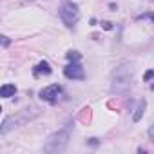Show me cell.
<instances>
[{
    "label": "cell",
    "instance_id": "obj_1",
    "mask_svg": "<svg viewBox=\"0 0 154 154\" xmlns=\"http://www.w3.org/2000/svg\"><path fill=\"white\" fill-rule=\"evenodd\" d=\"M132 74L134 69L129 62L120 63L114 71H112V78H111V93L112 94H123L131 89V82H132Z\"/></svg>",
    "mask_w": 154,
    "mask_h": 154
},
{
    "label": "cell",
    "instance_id": "obj_9",
    "mask_svg": "<svg viewBox=\"0 0 154 154\" xmlns=\"http://www.w3.org/2000/svg\"><path fill=\"white\" fill-rule=\"evenodd\" d=\"M145 107H147V103H145V100H141V102L138 103V107H136L134 114H132V122H140V120H141V116H143V111H145Z\"/></svg>",
    "mask_w": 154,
    "mask_h": 154
},
{
    "label": "cell",
    "instance_id": "obj_2",
    "mask_svg": "<svg viewBox=\"0 0 154 154\" xmlns=\"http://www.w3.org/2000/svg\"><path fill=\"white\" fill-rule=\"evenodd\" d=\"M69 136H71V125H65L63 129L53 132L45 143H44V150L49 152V154H60L65 150L67 143H69Z\"/></svg>",
    "mask_w": 154,
    "mask_h": 154
},
{
    "label": "cell",
    "instance_id": "obj_10",
    "mask_svg": "<svg viewBox=\"0 0 154 154\" xmlns=\"http://www.w3.org/2000/svg\"><path fill=\"white\" fill-rule=\"evenodd\" d=\"M80 58H82V56H80L78 51H69V53H67V60H69V62H78Z\"/></svg>",
    "mask_w": 154,
    "mask_h": 154
},
{
    "label": "cell",
    "instance_id": "obj_16",
    "mask_svg": "<svg viewBox=\"0 0 154 154\" xmlns=\"http://www.w3.org/2000/svg\"><path fill=\"white\" fill-rule=\"evenodd\" d=\"M152 2H154V0H152Z\"/></svg>",
    "mask_w": 154,
    "mask_h": 154
},
{
    "label": "cell",
    "instance_id": "obj_6",
    "mask_svg": "<svg viewBox=\"0 0 154 154\" xmlns=\"http://www.w3.org/2000/svg\"><path fill=\"white\" fill-rule=\"evenodd\" d=\"M60 93H62V87L58 84H53V85H47V87H44L40 91V98L44 102H47V103H54L58 100V94Z\"/></svg>",
    "mask_w": 154,
    "mask_h": 154
},
{
    "label": "cell",
    "instance_id": "obj_5",
    "mask_svg": "<svg viewBox=\"0 0 154 154\" xmlns=\"http://www.w3.org/2000/svg\"><path fill=\"white\" fill-rule=\"evenodd\" d=\"M27 118V112H20V114H17V116H8L4 122H2V127H0V134H8L9 131H13L15 127H18V123L22 122V120H26Z\"/></svg>",
    "mask_w": 154,
    "mask_h": 154
},
{
    "label": "cell",
    "instance_id": "obj_12",
    "mask_svg": "<svg viewBox=\"0 0 154 154\" xmlns=\"http://www.w3.org/2000/svg\"><path fill=\"white\" fill-rule=\"evenodd\" d=\"M149 140L154 143V123L150 125V129H149Z\"/></svg>",
    "mask_w": 154,
    "mask_h": 154
},
{
    "label": "cell",
    "instance_id": "obj_4",
    "mask_svg": "<svg viewBox=\"0 0 154 154\" xmlns=\"http://www.w3.org/2000/svg\"><path fill=\"white\" fill-rule=\"evenodd\" d=\"M63 74H65V78H69V80H84V76H85L80 60L78 62H69L63 67Z\"/></svg>",
    "mask_w": 154,
    "mask_h": 154
},
{
    "label": "cell",
    "instance_id": "obj_15",
    "mask_svg": "<svg viewBox=\"0 0 154 154\" xmlns=\"http://www.w3.org/2000/svg\"><path fill=\"white\" fill-rule=\"evenodd\" d=\"M103 27L105 29H111V22H103Z\"/></svg>",
    "mask_w": 154,
    "mask_h": 154
},
{
    "label": "cell",
    "instance_id": "obj_8",
    "mask_svg": "<svg viewBox=\"0 0 154 154\" xmlns=\"http://www.w3.org/2000/svg\"><path fill=\"white\" fill-rule=\"evenodd\" d=\"M15 94H17V87L13 84H6V85L0 87V96H2V98H11Z\"/></svg>",
    "mask_w": 154,
    "mask_h": 154
},
{
    "label": "cell",
    "instance_id": "obj_13",
    "mask_svg": "<svg viewBox=\"0 0 154 154\" xmlns=\"http://www.w3.org/2000/svg\"><path fill=\"white\" fill-rule=\"evenodd\" d=\"M0 38H2V45H4V47H8V45H9V38H8L6 35H4V36H0Z\"/></svg>",
    "mask_w": 154,
    "mask_h": 154
},
{
    "label": "cell",
    "instance_id": "obj_14",
    "mask_svg": "<svg viewBox=\"0 0 154 154\" xmlns=\"http://www.w3.org/2000/svg\"><path fill=\"white\" fill-rule=\"evenodd\" d=\"M140 18H150V20H154V13H147V15H141Z\"/></svg>",
    "mask_w": 154,
    "mask_h": 154
},
{
    "label": "cell",
    "instance_id": "obj_11",
    "mask_svg": "<svg viewBox=\"0 0 154 154\" xmlns=\"http://www.w3.org/2000/svg\"><path fill=\"white\" fill-rule=\"evenodd\" d=\"M152 80H154V69H150L143 74V82H152Z\"/></svg>",
    "mask_w": 154,
    "mask_h": 154
},
{
    "label": "cell",
    "instance_id": "obj_7",
    "mask_svg": "<svg viewBox=\"0 0 154 154\" xmlns=\"http://www.w3.org/2000/svg\"><path fill=\"white\" fill-rule=\"evenodd\" d=\"M33 74L36 76H47V74H51V67H49V63L47 62H40L35 69H33Z\"/></svg>",
    "mask_w": 154,
    "mask_h": 154
},
{
    "label": "cell",
    "instance_id": "obj_3",
    "mask_svg": "<svg viewBox=\"0 0 154 154\" xmlns=\"http://www.w3.org/2000/svg\"><path fill=\"white\" fill-rule=\"evenodd\" d=\"M58 15H60L62 22H63L67 27H74L76 22H78V18H80L78 4L71 2V0H65V2H62V6H60V9H58Z\"/></svg>",
    "mask_w": 154,
    "mask_h": 154
}]
</instances>
